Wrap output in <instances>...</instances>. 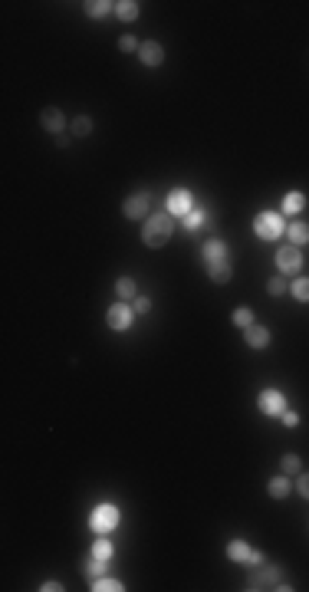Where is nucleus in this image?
<instances>
[{"mask_svg": "<svg viewBox=\"0 0 309 592\" xmlns=\"http://www.w3.org/2000/svg\"><path fill=\"white\" fill-rule=\"evenodd\" d=\"M283 474H286V477H296V474L303 471V461H299V454H283Z\"/></svg>", "mask_w": 309, "mask_h": 592, "instance_id": "a878e982", "label": "nucleus"}, {"mask_svg": "<svg viewBox=\"0 0 309 592\" xmlns=\"http://www.w3.org/2000/svg\"><path fill=\"white\" fill-rule=\"evenodd\" d=\"M109 569V560H99V556H89V562L83 566V573H86L89 579H99Z\"/></svg>", "mask_w": 309, "mask_h": 592, "instance_id": "b1692460", "label": "nucleus"}, {"mask_svg": "<svg viewBox=\"0 0 309 592\" xmlns=\"http://www.w3.org/2000/svg\"><path fill=\"white\" fill-rule=\"evenodd\" d=\"M296 490H299V497H303V500H309V471L296 474Z\"/></svg>", "mask_w": 309, "mask_h": 592, "instance_id": "c756f323", "label": "nucleus"}, {"mask_svg": "<svg viewBox=\"0 0 309 592\" xmlns=\"http://www.w3.org/2000/svg\"><path fill=\"white\" fill-rule=\"evenodd\" d=\"M290 293H293L296 303H309V277H296L290 283Z\"/></svg>", "mask_w": 309, "mask_h": 592, "instance_id": "5701e85b", "label": "nucleus"}, {"mask_svg": "<svg viewBox=\"0 0 309 592\" xmlns=\"http://www.w3.org/2000/svg\"><path fill=\"white\" fill-rule=\"evenodd\" d=\"M92 592H122L125 586L118 582V579H112V576H99V579H92V586H89Z\"/></svg>", "mask_w": 309, "mask_h": 592, "instance_id": "4be33fe9", "label": "nucleus"}, {"mask_svg": "<svg viewBox=\"0 0 309 592\" xmlns=\"http://www.w3.org/2000/svg\"><path fill=\"white\" fill-rule=\"evenodd\" d=\"M175 234V218L171 214H151L145 224H142V244L151 247V251H162L164 244Z\"/></svg>", "mask_w": 309, "mask_h": 592, "instance_id": "f03ea898", "label": "nucleus"}, {"mask_svg": "<svg viewBox=\"0 0 309 592\" xmlns=\"http://www.w3.org/2000/svg\"><path fill=\"white\" fill-rule=\"evenodd\" d=\"M138 59H142V66H148V70H158L164 63V46L158 40H145V43L138 46Z\"/></svg>", "mask_w": 309, "mask_h": 592, "instance_id": "ddd939ff", "label": "nucleus"}, {"mask_svg": "<svg viewBox=\"0 0 309 592\" xmlns=\"http://www.w3.org/2000/svg\"><path fill=\"white\" fill-rule=\"evenodd\" d=\"M247 589H251V592L280 589L283 592V589H293V586H286V582H283V573L277 569V566H264V562H260V566L251 573V579H247Z\"/></svg>", "mask_w": 309, "mask_h": 592, "instance_id": "7ed1b4c3", "label": "nucleus"}, {"mask_svg": "<svg viewBox=\"0 0 309 592\" xmlns=\"http://www.w3.org/2000/svg\"><path fill=\"white\" fill-rule=\"evenodd\" d=\"M227 560L240 562V566H260V562H264V553L253 549L247 540H231V543H227Z\"/></svg>", "mask_w": 309, "mask_h": 592, "instance_id": "423d86ee", "label": "nucleus"}, {"mask_svg": "<svg viewBox=\"0 0 309 592\" xmlns=\"http://www.w3.org/2000/svg\"><path fill=\"white\" fill-rule=\"evenodd\" d=\"M138 40H135V36H129V33H125V36H118V50H122V53H138Z\"/></svg>", "mask_w": 309, "mask_h": 592, "instance_id": "7c9ffc66", "label": "nucleus"}, {"mask_svg": "<svg viewBox=\"0 0 309 592\" xmlns=\"http://www.w3.org/2000/svg\"><path fill=\"white\" fill-rule=\"evenodd\" d=\"M253 231H257L260 240H277V237H283V214H277V211H260L257 221H253Z\"/></svg>", "mask_w": 309, "mask_h": 592, "instance_id": "20e7f679", "label": "nucleus"}, {"mask_svg": "<svg viewBox=\"0 0 309 592\" xmlns=\"http://www.w3.org/2000/svg\"><path fill=\"white\" fill-rule=\"evenodd\" d=\"M270 339H273V336H270V329H266L264 323H253V326H247V329H244V342H247L251 349H257V352H260V349H266V346H270Z\"/></svg>", "mask_w": 309, "mask_h": 592, "instance_id": "4468645a", "label": "nucleus"}, {"mask_svg": "<svg viewBox=\"0 0 309 592\" xmlns=\"http://www.w3.org/2000/svg\"><path fill=\"white\" fill-rule=\"evenodd\" d=\"M116 17L122 20V23H135V20L142 17V3H138V0H118Z\"/></svg>", "mask_w": 309, "mask_h": 592, "instance_id": "2eb2a0df", "label": "nucleus"}, {"mask_svg": "<svg viewBox=\"0 0 309 592\" xmlns=\"http://www.w3.org/2000/svg\"><path fill=\"white\" fill-rule=\"evenodd\" d=\"M105 323H109V329L112 332H125V329H132V323H135V310L129 306V303H112L109 310H105Z\"/></svg>", "mask_w": 309, "mask_h": 592, "instance_id": "39448f33", "label": "nucleus"}, {"mask_svg": "<svg viewBox=\"0 0 309 592\" xmlns=\"http://www.w3.org/2000/svg\"><path fill=\"white\" fill-rule=\"evenodd\" d=\"M89 527H92V533H112L118 527V510L112 503H99L89 517Z\"/></svg>", "mask_w": 309, "mask_h": 592, "instance_id": "0eeeda50", "label": "nucleus"}, {"mask_svg": "<svg viewBox=\"0 0 309 592\" xmlns=\"http://www.w3.org/2000/svg\"><path fill=\"white\" fill-rule=\"evenodd\" d=\"M303 207H306V194L290 191L286 198H283V214H299Z\"/></svg>", "mask_w": 309, "mask_h": 592, "instance_id": "aec40b11", "label": "nucleus"}, {"mask_svg": "<svg viewBox=\"0 0 309 592\" xmlns=\"http://www.w3.org/2000/svg\"><path fill=\"white\" fill-rule=\"evenodd\" d=\"M231 323H234L237 329H247V326H253V323H257V316H253V310H251V306H237V310H234V316H231Z\"/></svg>", "mask_w": 309, "mask_h": 592, "instance_id": "412c9836", "label": "nucleus"}, {"mask_svg": "<svg viewBox=\"0 0 309 592\" xmlns=\"http://www.w3.org/2000/svg\"><path fill=\"white\" fill-rule=\"evenodd\" d=\"M286 290H290V286H286V277H283V273H277V277L266 280V293L270 296H283Z\"/></svg>", "mask_w": 309, "mask_h": 592, "instance_id": "cd10ccee", "label": "nucleus"}, {"mask_svg": "<svg viewBox=\"0 0 309 592\" xmlns=\"http://www.w3.org/2000/svg\"><path fill=\"white\" fill-rule=\"evenodd\" d=\"M40 125H43L50 135H66V129H70V122H66V116L59 112L56 105H46L43 112H40Z\"/></svg>", "mask_w": 309, "mask_h": 592, "instance_id": "f8f14e48", "label": "nucleus"}, {"mask_svg": "<svg viewBox=\"0 0 309 592\" xmlns=\"http://www.w3.org/2000/svg\"><path fill=\"white\" fill-rule=\"evenodd\" d=\"M122 214H125V218H132V221H148V218H151V194L135 191L132 198H125Z\"/></svg>", "mask_w": 309, "mask_h": 592, "instance_id": "6e6552de", "label": "nucleus"}, {"mask_svg": "<svg viewBox=\"0 0 309 592\" xmlns=\"http://www.w3.org/2000/svg\"><path fill=\"white\" fill-rule=\"evenodd\" d=\"M40 589H43V592H63V582H56V579H46Z\"/></svg>", "mask_w": 309, "mask_h": 592, "instance_id": "72a5a7b5", "label": "nucleus"}, {"mask_svg": "<svg viewBox=\"0 0 309 592\" xmlns=\"http://www.w3.org/2000/svg\"><path fill=\"white\" fill-rule=\"evenodd\" d=\"M112 553H116V547H112V543H109V540H96V543H92V553H89V556H99V560H112Z\"/></svg>", "mask_w": 309, "mask_h": 592, "instance_id": "bb28decb", "label": "nucleus"}, {"mask_svg": "<svg viewBox=\"0 0 309 592\" xmlns=\"http://www.w3.org/2000/svg\"><path fill=\"white\" fill-rule=\"evenodd\" d=\"M116 296L122 299V303H132L135 296H138V283H135L132 277H118L116 280Z\"/></svg>", "mask_w": 309, "mask_h": 592, "instance_id": "a211bd4d", "label": "nucleus"}, {"mask_svg": "<svg viewBox=\"0 0 309 592\" xmlns=\"http://www.w3.org/2000/svg\"><path fill=\"white\" fill-rule=\"evenodd\" d=\"M257 408L264 414H270V418H280V414L286 412V399H283L280 388H264V392L257 395Z\"/></svg>", "mask_w": 309, "mask_h": 592, "instance_id": "9d476101", "label": "nucleus"}, {"mask_svg": "<svg viewBox=\"0 0 309 592\" xmlns=\"http://www.w3.org/2000/svg\"><path fill=\"white\" fill-rule=\"evenodd\" d=\"M290 487H293V484H290V477L280 474V477H273V480L266 484V494H270L273 500H286V497H290Z\"/></svg>", "mask_w": 309, "mask_h": 592, "instance_id": "f3484780", "label": "nucleus"}, {"mask_svg": "<svg viewBox=\"0 0 309 592\" xmlns=\"http://www.w3.org/2000/svg\"><path fill=\"white\" fill-rule=\"evenodd\" d=\"M132 310H135V316H145V313H151V299L148 296H135Z\"/></svg>", "mask_w": 309, "mask_h": 592, "instance_id": "2f4dec72", "label": "nucleus"}, {"mask_svg": "<svg viewBox=\"0 0 309 592\" xmlns=\"http://www.w3.org/2000/svg\"><path fill=\"white\" fill-rule=\"evenodd\" d=\"M70 132H73V138H86V135L92 132V118H89V116H76L73 125H70Z\"/></svg>", "mask_w": 309, "mask_h": 592, "instance_id": "393cba45", "label": "nucleus"}, {"mask_svg": "<svg viewBox=\"0 0 309 592\" xmlns=\"http://www.w3.org/2000/svg\"><path fill=\"white\" fill-rule=\"evenodd\" d=\"M207 221H211V218H207L204 211H188V214H184V227H188V231H198V227L207 224Z\"/></svg>", "mask_w": 309, "mask_h": 592, "instance_id": "c85d7f7f", "label": "nucleus"}, {"mask_svg": "<svg viewBox=\"0 0 309 592\" xmlns=\"http://www.w3.org/2000/svg\"><path fill=\"white\" fill-rule=\"evenodd\" d=\"M273 260H277V270H280L283 277H293V273H299V270H303V251H299V247H293V244L280 247Z\"/></svg>", "mask_w": 309, "mask_h": 592, "instance_id": "1a4fd4ad", "label": "nucleus"}, {"mask_svg": "<svg viewBox=\"0 0 309 592\" xmlns=\"http://www.w3.org/2000/svg\"><path fill=\"white\" fill-rule=\"evenodd\" d=\"M286 237H290V244H293V247H303V244H309V224L306 221L286 224Z\"/></svg>", "mask_w": 309, "mask_h": 592, "instance_id": "dca6fc26", "label": "nucleus"}, {"mask_svg": "<svg viewBox=\"0 0 309 592\" xmlns=\"http://www.w3.org/2000/svg\"><path fill=\"white\" fill-rule=\"evenodd\" d=\"M168 214L171 218H184L188 211H194V198H191V191L188 188H175V191H168Z\"/></svg>", "mask_w": 309, "mask_h": 592, "instance_id": "9b49d317", "label": "nucleus"}, {"mask_svg": "<svg viewBox=\"0 0 309 592\" xmlns=\"http://www.w3.org/2000/svg\"><path fill=\"white\" fill-rule=\"evenodd\" d=\"M83 10H86V17H92V20H103L105 14L116 10V3H109V0H86Z\"/></svg>", "mask_w": 309, "mask_h": 592, "instance_id": "6ab92c4d", "label": "nucleus"}, {"mask_svg": "<svg viewBox=\"0 0 309 592\" xmlns=\"http://www.w3.org/2000/svg\"><path fill=\"white\" fill-rule=\"evenodd\" d=\"M204 266H207V277L214 283H231L234 270H231V251H227L224 240L211 237L204 244Z\"/></svg>", "mask_w": 309, "mask_h": 592, "instance_id": "f257e3e1", "label": "nucleus"}, {"mask_svg": "<svg viewBox=\"0 0 309 592\" xmlns=\"http://www.w3.org/2000/svg\"><path fill=\"white\" fill-rule=\"evenodd\" d=\"M280 418H283V425H286V428H296V425H299V414L290 412V408H286V412H283Z\"/></svg>", "mask_w": 309, "mask_h": 592, "instance_id": "473e14b6", "label": "nucleus"}]
</instances>
